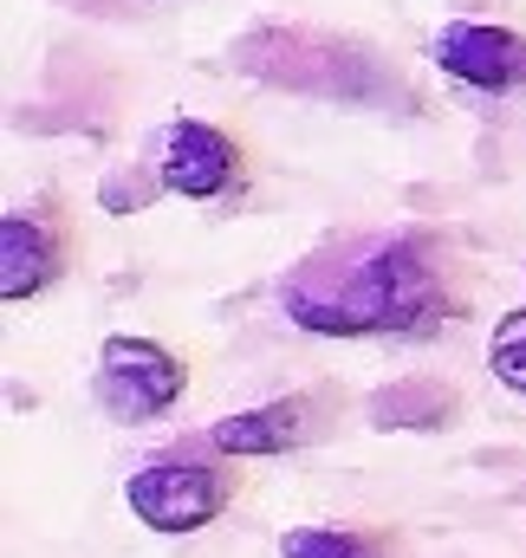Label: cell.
Segmentation results:
<instances>
[{"instance_id": "obj_1", "label": "cell", "mask_w": 526, "mask_h": 558, "mask_svg": "<svg viewBox=\"0 0 526 558\" xmlns=\"http://www.w3.org/2000/svg\"><path fill=\"white\" fill-rule=\"evenodd\" d=\"M279 305L319 338H429L449 318H468V274L449 234L384 228L286 267Z\"/></svg>"}, {"instance_id": "obj_2", "label": "cell", "mask_w": 526, "mask_h": 558, "mask_svg": "<svg viewBox=\"0 0 526 558\" xmlns=\"http://www.w3.org/2000/svg\"><path fill=\"white\" fill-rule=\"evenodd\" d=\"M241 494V461L222 454V461H202V454H156L143 461L131 481H124V507L150 533H202L215 526Z\"/></svg>"}, {"instance_id": "obj_3", "label": "cell", "mask_w": 526, "mask_h": 558, "mask_svg": "<svg viewBox=\"0 0 526 558\" xmlns=\"http://www.w3.org/2000/svg\"><path fill=\"white\" fill-rule=\"evenodd\" d=\"M98 403L111 422H156L169 416L189 390V364L163 344V338H136V331H111L98 344V377H92Z\"/></svg>"}, {"instance_id": "obj_4", "label": "cell", "mask_w": 526, "mask_h": 558, "mask_svg": "<svg viewBox=\"0 0 526 558\" xmlns=\"http://www.w3.org/2000/svg\"><path fill=\"white\" fill-rule=\"evenodd\" d=\"M72 247H79V234H72L65 202L39 195L26 208H7L0 215V299L26 305V299L52 292L72 267Z\"/></svg>"}, {"instance_id": "obj_5", "label": "cell", "mask_w": 526, "mask_h": 558, "mask_svg": "<svg viewBox=\"0 0 526 558\" xmlns=\"http://www.w3.org/2000/svg\"><path fill=\"white\" fill-rule=\"evenodd\" d=\"M332 390H286L273 403L254 410H235L208 428V448L215 454H235V461H279V454H299L306 441L332 435Z\"/></svg>"}, {"instance_id": "obj_6", "label": "cell", "mask_w": 526, "mask_h": 558, "mask_svg": "<svg viewBox=\"0 0 526 558\" xmlns=\"http://www.w3.org/2000/svg\"><path fill=\"white\" fill-rule=\"evenodd\" d=\"M156 182L182 202H228L248 189V149L222 124L176 118L163 131V149H156Z\"/></svg>"}, {"instance_id": "obj_7", "label": "cell", "mask_w": 526, "mask_h": 558, "mask_svg": "<svg viewBox=\"0 0 526 558\" xmlns=\"http://www.w3.org/2000/svg\"><path fill=\"white\" fill-rule=\"evenodd\" d=\"M429 59L468 92H514L526 78V39L494 20H449L429 39Z\"/></svg>"}, {"instance_id": "obj_8", "label": "cell", "mask_w": 526, "mask_h": 558, "mask_svg": "<svg viewBox=\"0 0 526 558\" xmlns=\"http://www.w3.org/2000/svg\"><path fill=\"white\" fill-rule=\"evenodd\" d=\"M279 558H409L403 533L391 526H358V520H312V526H286Z\"/></svg>"}, {"instance_id": "obj_9", "label": "cell", "mask_w": 526, "mask_h": 558, "mask_svg": "<svg viewBox=\"0 0 526 558\" xmlns=\"http://www.w3.org/2000/svg\"><path fill=\"white\" fill-rule=\"evenodd\" d=\"M455 410H462V390L455 384H442V377H403V384L371 390L364 422L371 428H449Z\"/></svg>"}, {"instance_id": "obj_10", "label": "cell", "mask_w": 526, "mask_h": 558, "mask_svg": "<svg viewBox=\"0 0 526 558\" xmlns=\"http://www.w3.org/2000/svg\"><path fill=\"white\" fill-rule=\"evenodd\" d=\"M488 371H494L514 397H526V305H514V312L494 325V338H488Z\"/></svg>"}]
</instances>
